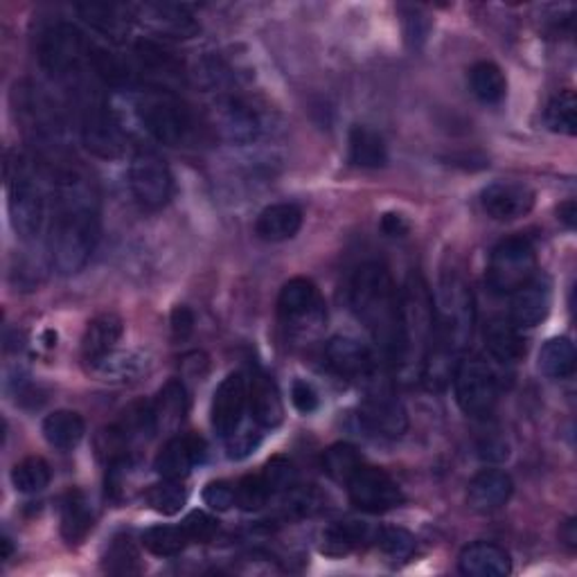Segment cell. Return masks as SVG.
<instances>
[{"label":"cell","mask_w":577,"mask_h":577,"mask_svg":"<svg viewBox=\"0 0 577 577\" xmlns=\"http://www.w3.org/2000/svg\"><path fill=\"white\" fill-rule=\"evenodd\" d=\"M100 242V201L88 176L66 167L55 179V210L48 231L51 262L62 276L81 271Z\"/></svg>","instance_id":"6da1fadb"},{"label":"cell","mask_w":577,"mask_h":577,"mask_svg":"<svg viewBox=\"0 0 577 577\" xmlns=\"http://www.w3.org/2000/svg\"><path fill=\"white\" fill-rule=\"evenodd\" d=\"M474 321L476 307L467 285L458 278L442 282L440 293L433 296V341L422 370L431 388L445 386L450 379L452 364L471 341Z\"/></svg>","instance_id":"7a4b0ae2"},{"label":"cell","mask_w":577,"mask_h":577,"mask_svg":"<svg viewBox=\"0 0 577 577\" xmlns=\"http://www.w3.org/2000/svg\"><path fill=\"white\" fill-rule=\"evenodd\" d=\"M349 307L395 364L399 354V289L379 262L362 264L349 282Z\"/></svg>","instance_id":"3957f363"},{"label":"cell","mask_w":577,"mask_h":577,"mask_svg":"<svg viewBox=\"0 0 577 577\" xmlns=\"http://www.w3.org/2000/svg\"><path fill=\"white\" fill-rule=\"evenodd\" d=\"M399 334L397 370L404 379H422L433 341V293L418 274L409 276L404 289H399Z\"/></svg>","instance_id":"277c9868"},{"label":"cell","mask_w":577,"mask_h":577,"mask_svg":"<svg viewBox=\"0 0 577 577\" xmlns=\"http://www.w3.org/2000/svg\"><path fill=\"white\" fill-rule=\"evenodd\" d=\"M5 188L10 219L16 235L25 242L41 235L46 224V190H43V176L38 163L27 154L12 149L5 160Z\"/></svg>","instance_id":"5b68a950"},{"label":"cell","mask_w":577,"mask_h":577,"mask_svg":"<svg viewBox=\"0 0 577 577\" xmlns=\"http://www.w3.org/2000/svg\"><path fill=\"white\" fill-rule=\"evenodd\" d=\"M91 48L84 32L66 21L51 23L36 36V57L41 68L51 77L73 81L81 77V70L91 66Z\"/></svg>","instance_id":"8992f818"},{"label":"cell","mask_w":577,"mask_h":577,"mask_svg":"<svg viewBox=\"0 0 577 577\" xmlns=\"http://www.w3.org/2000/svg\"><path fill=\"white\" fill-rule=\"evenodd\" d=\"M138 120L149 136L167 147H181L188 143L195 129L190 109L169 91L147 93L138 107Z\"/></svg>","instance_id":"52a82bcc"},{"label":"cell","mask_w":577,"mask_h":577,"mask_svg":"<svg viewBox=\"0 0 577 577\" xmlns=\"http://www.w3.org/2000/svg\"><path fill=\"white\" fill-rule=\"evenodd\" d=\"M537 274L535 246L525 237H508L495 246L485 280L497 296H512Z\"/></svg>","instance_id":"ba28073f"},{"label":"cell","mask_w":577,"mask_h":577,"mask_svg":"<svg viewBox=\"0 0 577 577\" xmlns=\"http://www.w3.org/2000/svg\"><path fill=\"white\" fill-rule=\"evenodd\" d=\"M454 395L469 418H490L499 402V381L482 359H463L454 368Z\"/></svg>","instance_id":"9c48e42d"},{"label":"cell","mask_w":577,"mask_h":577,"mask_svg":"<svg viewBox=\"0 0 577 577\" xmlns=\"http://www.w3.org/2000/svg\"><path fill=\"white\" fill-rule=\"evenodd\" d=\"M129 186L143 208H163L171 197V174L165 158L154 149H138L129 165Z\"/></svg>","instance_id":"30bf717a"},{"label":"cell","mask_w":577,"mask_h":577,"mask_svg":"<svg viewBox=\"0 0 577 577\" xmlns=\"http://www.w3.org/2000/svg\"><path fill=\"white\" fill-rule=\"evenodd\" d=\"M347 495L354 508L368 514H384L404 503V492L397 480L384 469L366 465L347 480Z\"/></svg>","instance_id":"8fae6325"},{"label":"cell","mask_w":577,"mask_h":577,"mask_svg":"<svg viewBox=\"0 0 577 577\" xmlns=\"http://www.w3.org/2000/svg\"><path fill=\"white\" fill-rule=\"evenodd\" d=\"M81 143L98 158L113 160L124 152V131L115 115L100 102H88L81 115Z\"/></svg>","instance_id":"7c38bea8"},{"label":"cell","mask_w":577,"mask_h":577,"mask_svg":"<svg viewBox=\"0 0 577 577\" xmlns=\"http://www.w3.org/2000/svg\"><path fill=\"white\" fill-rule=\"evenodd\" d=\"M278 314L289 328L321 323L325 319V302L319 287L307 278L289 280L278 296Z\"/></svg>","instance_id":"4fadbf2b"},{"label":"cell","mask_w":577,"mask_h":577,"mask_svg":"<svg viewBox=\"0 0 577 577\" xmlns=\"http://www.w3.org/2000/svg\"><path fill=\"white\" fill-rule=\"evenodd\" d=\"M212 126L221 138L229 141V143H235V145L253 143L262 131V122H259L257 111L248 102H244L242 98H235V96L219 98L214 102Z\"/></svg>","instance_id":"5bb4252c"},{"label":"cell","mask_w":577,"mask_h":577,"mask_svg":"<svg viewBox=\"0 0 577 577\" xmlns=\"http://www.w3.org/2000/svg\"><path fill=\"white\" fill-rule=\"evenodd\" d=\"M248 404V386L242 373H231L224 381H221L212 397V409L210 420L217 435L229 437L242 426L244 411Z\"/></svg>","instance_id":"9a60e30c"},{"label":"cell","mask_w":577,"mask_h":577,"mask_svg":"<svg viewBox=\"0 0 577 577\" xmlns=\"http://www.w3.org/2000/svg\"><path fill=\"white\" fill-rule=\"evenodd\" d=\"M136 55V77L152 84L156 91H169L174 84L184 81V64L174 53L154 41H138L133 46ZM171 93V91H169Z\"/></svg>","instance_id":"2e32d148"},{"label":"cell","mask_w":577,"mask_h":577,"mask_svg":"<svg viewBox=\"0 0 577 577\" xmlns=\"http://www.w3.org/2000/svg\"><path fill=\"white\" fill-rule=\"evenodd\" d=\"M131 8H133V21L165 38H192L201 30L197 19L184 5L145 3Z\"/></svg>","instance_id":"e0dca14e"},{"label":"cell","mask_w":577,"mask_h":577,"mask_svg":"<svg viewBox=\"0 0 577 577\" xmlns=\"http://www.w3.org/2000/svg\"><path fill=\"white\" fill-rule=\"evenodd\" d=\"M364 426L381 437H402L409 429V413L390 390L370 392L362 404Z\"/></svg>","instance_id":"ac0fdd59"},{"label":"cell","mask_w":577,"mask_h":577,"mask_svg":"<svg viewBox=\"0 0 577 577\" xmlns=\"http://www.w3.org/2000/svg\"><path fill=\"white\" fill-rule=\"evenodd\" d=\"M325 357L330 368L345 379H370L377 368L370 347L347 334H336L328 341Z\"/></svg>","instance_id":"d6986e66"},{"label":"cell","mask_w":577,"mask_h":577,"mask_svg":"<svg viewBox=\"0 0 577 577\" xmlns=\"http://www.w3.org/2000/svg\"><path fill=\"white\" fill-rule=\"evenodd\" d=\"M208 447L203 437L197 435H174L165 442V447L158 452L154 461V469L160 478L167 480H184L192 471L195 465L203 463Z\"/></svg>","instance_id":"ffe728a7"},{"label":"cell","mask_w":577,"mask_h":577,"mask_svg":"<svg viewBox=\"0 0 577 577\" xmlns=\"http://www.w3.org/2000/svg\"><path fill=\"white\" fill-rule=\"evenodd\" d=\"M537 195L525 184H512V181H499L487 186L480 195L482 210L497 221H514L535 208Z\"/></svg>","instance_id":"44dd1931"},{"label":"cell","mask_w":577,"mask_h":577,"mask_svg":"<svg viewBox=\"0 0 577 577\" xmlns=\"http://www.w3.org/2000/svg\"><path fill=\"white\" fill-rule=\"evenodd\" d=\"M553 304V287L546 276H535L528 285L517 289L512 293V307H510V321L519 328H537L542 321H546Z\"/></svg>","instance_id":"7402d4cb"},{"label":"cell","mask_w":577,"mask_h":577,"mask_svg":"<svg viewBox=\"0 0 577 577\" xmlns=\"http://www.w3.org/2000/svg\"><path fill=\"white\" fill-rule=\"evenodd\" d=\"M514 492L512 478L501 469H482L469 480L467 503L474 512L492 514L501 510Z\"/></svg>","instance_id":"603a6c76"},{"label":"cell","mask_w":577,"mask_h":577,"mask_svg":"<svg viewBox=\"0 0 577 577\" xmlns=\"http://www.w3.org/2000/svg\"><path fill=\"white\" fill-rule=\"evenodd\" d=\"M458 568L467 577H506L512 573V559L499 544L476 542L463 548Z\"/></svg>","instance_id":"cb8c5ba5"},{"label":"cell","mask_w":577,"mask_h":577,"mask_svg":"<svg viewBox=\"0 0 577 577\" xmlns=\"http://www.w3.org/2000/svg\"><path fill=\"white\" fill-rule=\"evenodd\" d=\"M77 14L86 25H91L102 36L120 43L129 36L133 21L131 5H115V3H79Z\"/></svg>","instance_id":"d4e9b609"},{"label":"cell","mask_w":577,"mask_h":577,"mask_svg":"<svg viewBox=\"0 0 577 577\" xmlns=\"http://www.w3.org/2000/svg\"><path fill=\"white\" fill-rule=\"evenodd\" d=\"M152 409L154 433H176L188 415V392L179 379H169L156 395Z\"/></svg>","instance_id":"484cf974"},{"label":"cell","mask_w":577,"mask_h":577,"mask_svg":"<svg viewBox=\"0 0 577 577\" xmlns=\"http://www.w3.org/2000/svg\"><path fill=\"white\" fill-rule=\"evenodd\" d=\"M122 321L115 314H100L91 323L86 325V332L81 336V359L86 364L98 366L111 352H115V345L122 339Z\"/></svg>","instance_id":"4316f807"},{"label":"cell","mask_w":577,"mask_h":577,"mask_svg":"<svg viewBox=\"0 0 577 577\" xmlns=\"http://www.w3.org/2000/svg\"><path fill=\"white\" fill-rule=\"evenodd\" d=\"M248 407L259 429H276L285 418L282 397L271 377L257 373L248 384Z\"/></svg>","instance_id":"83f0119b"},{"label":"cell","mask_w":577,"mask_h":577,"mask_svg":"<svg viewBox=\"0 0 577 577\" xmlns=\"http://www.w3.org/2000/svg\"><path fill=\"white\" fill-rule=\"evenodd\" d=\"M302 226V210L296 203H274L264 208L255 221V233L264 242H287Z\"/></svg>","instance_id":"f1b7e54d"},{"label":"cell","mask_w":577,"mask_h":577,"mask_svg":"<svg viewBox=\"0 0 577 577\" xmlns=\"http://www.w3.org/2000/svg\"><path fill=\"white\" fill-rule=\"evenodd\" d=\"M485 347L501 364H514L525 354L521 330L508 319H492L485 328Z\"/></svg>","instance_id":"f546056e"},{"label":"cell","mask_w":577,"mask_h":577,"mask_svg":"<svg viewBox=\"0 0 577 577\" xmlns=\"http://www.w3.org/2000/svg\"><path fill=\"white\" fill-rule=\"evenodd\" d=\"M93 508L86 495L73 490L62 501V535L68 544H79L93 530Z\"/></svg>","instance_id":"4dcf8cb0"},{"label":"cell","mask_w":577,"mask_h":577,"mask_svg":"<svg viewBox=\"0 0 577 577\" xmlns=\"http://www.w3.org/2000/svg\"><path fill=\"white\" fill-rule=\"evenodd\" d=\"M349 160L364 169H379L388 163V149L384 138L370 126L357 124L349 131Z\"/></svg>","instance_id":"1f68e13d"},{"label":"cell","mask_w":577,"mask_h":577,"mask_svg":"<svg viewBox=\"0 0 577 577\" xmlns=\"http://www.w3.org/2000/svg\"><path fill=\"white\" fill-rule=\"evenodd\" d=\"M86 433L84 418L75 411H55L43 420V437L59 452L75 450Z\"/></svg>","instance_id":"d6a6232c"},{"label":"cell","mask_w":577,"mask_h":577,"mask_svg":"<svg viewBox=\"0 0 577 577\" xmlns=\"http://www.w3.org/2000/svg\"><path fill=\"white\" fill-rule=\"evenodd\" d=\"M469 84L471 93L482 104H499L508 93V79L503 70L492 62H478L469 70Z\"/></svg>","instance_id":"836d02e7"},{"label":"cell","mask_w":577,"mask_h":577,"mask_svg":"<svg viewBox=\"0 0 577 577\" xmlns=\"http://www.w3.org/2000/svg\"><path fill=\"white\" fill-rule=\"evenodd\" d=\"M575 345L566 336H555L540 349V370L551 379H566L575 373Z\"/></svg>","instance_id":"e575fe53"},{"label":"cell","mask_w":577,"mask_h":577,"mask_svg":"<svg viewBox=\"0 0 577 577\" xmlns=\"http://www.w3.org/2000/svg\"><path fill=\"white\" fill-rule=\"evenodd\" d=\"M368 525L359 521H336L323 532V553L345 555L368 540Z\"/></svg>","instance_id":"d590c367"},{"label":"cell","mask_w":577,"mask_h":577,"mask_svg":"<svg viewBox=\"0 0 577 577\" xmlns=\"http://www.w3.org/2000/svg\"><path fill=\"white\" fill-rule=\"evenodd\" d=\"M190 544L184 525H152L143 532V546L156 557H174Z\"/></svg>","instance_id":"8d00e7d4"},{"label":"cell","mask_w":577,"mask_h":577,"mask_svg":"<svg viewBox=\"0 0 577 577\" xmlns=\"http://www.w3.org/2000/svg\"><path fill=\"white\" fill-rule=\"evenodd\" d=\"M364 467V458L357 452V447L347 445V442H336L325 454H323V471L336 480L345 482Z\"/></svg>","instance_id":"74e56055"},{"label":"cell","mask_w":577,"mask_h":577,"mask_svg":"<svg viewBox=\"0 0 577 577\" xmlns=\"http://www.w3.org/2000/svg\"><path fill=\"white\" fill-rule=\"evenodd\" d=\"M145 357L138 352H111L91 370L107 381H131L145 370Z\"/></svg>","instance_id":"f35d334b"},{"label":"cell","mask_w":577,"mask_h":577,"mask_svg":"<svg viewBox=\"0 0 577 577\" xmlns=\"http://www.w3.org/2000/svg\"><path fill=\"white\" fill-rule=\"evenodd\" d=\"M51 478H53L51 465L38 456H30L12 469V482L21 495L43 492L51 485Z\"/></svg>","instance_id":"ab89813d"},{"label":"cell","mask_w":577,"mask_h":577,"mask_svg":"<svg viewBox=\"0 0 577 577\" xmlns=\"http://www.w3.org/2000/svg\"><path fill=\"white\" fill-rule=\"evenodd\" d=\"M141 553L131 535H115L104 553V570L111 575H131L141 570Z\"/></svg>","instance_id":"60d3db41"},{"label":"cell","mask_w":577,"mask_h":577,"mask_svg":"<svg viewBox=\"0 0 577 577\" xmlns=\"http://www.w3.org/2000/svg\"><path fill=\"white\" fill-rule=\"evenodd\" d=\"M147 503H149V508L154 512H158L163 517H174V514H179L186 508L188 490L181 485V480L163 478V482L149 487Z\"/></svg>","instance_id":"b9f144b4"},{"label":"cell","mask_w":577,"mask_h":577,"mask_svg":"<svg viewBox=\"0 0 577 577\" xmlns=\"http://www.w3.org/2000/svg\"><path fill=\"white\" fill-rule=\"evenodd\" d=\"M544 120L551 131L564 133V136H575L577 131V100L573 91H562L551 98Z\"/></svg>","instance_id":"7bdbcfd3"},{"label":"cell","mask_w":577,"mask_h":577,"mask_svg":"<svg viewBox=\"0 0 577 577\" xmlns=\"http://www.w3.org/2000/svg\"><path fill=\"white\" fill-rule=\"evenodd\" d=\"M271 495H274L271 487L262 474L244 476L235 485V506H240L244 512H255V510H259L269 503Z\"/></svg>","instance_id":"ee69618b"},{"label":"cell","mask_w":577,"mask_h":577,"mask_svg":"<svg viewBox=\"0 0 577 577\" xmlns=\"http://www.w3.org/2000/svg\"><path fill=\"white\" fill-rule=\"evenodd\" d=\"M377 546L392 559H409L415 551V537L404 528H381L377 532Z\"/></svg>","instance_id":"f6af8a7d"},{"label":"cell","mask_w":577,"mask_h":577,"mask_svg":"<svg viewBox=\"0 0 577 577\" xmlns=\"http://www.w3.org/2000/svg\"><path fill=\"white\" fill-rule=\"evenodd\" d=\"M259 440H262V437H259L257 429H253V426H240L235 433H231V435L226 437L229 458L242 461V458L251 456V454L257 450Z\"/></svg>","instance_id":"bcb514c9"},{"label":"cell","mask_w":577,"mask_h":577,"mask_svg":"<svg viewBox=\"0 0 577 577\" xmlns=\"http://www.w3.org/2000/svg\"><path fill=\"white\" fill-rule=\"evenodd\" d=\"M203 501L210 510L217 512H226L235 506V487L226 480H214L208 482L206 490H203Z\"/></svg>","instance_id":"7dc6e473"},{"label":"cell","mask_w":577,"mask_h":577,"mask_svg":"<svg viewBox=\"0 0 577 577\" xmlns=\"http://www.w3.org/2000/svg\"><path fill=\"white\" fill-rule=\"evenodd\" d=\"M266 482H269L271 492H280V490H291L293 482H296V469L289 461L285 458H274L269 465H266L264 474Z\"/></svg>","instance_id":"c3c4849f"},{"label":"cell","mask_w":577,"mask_h":577,"mask_svg":"<svg viewBox=\"0 0 577 577\" xmlns=\"http://www.w3.org/2000/svg\"><path fill=\"white\" fill-rule=\"evenodd\" d=\"M181 525L188 532L190 542H197V544L210 542L214 537V532H217V521L210 514L201 512V510L190 512Z\"/></svg>","instance_id":"681fc988"},{"label":"cell","mask_w":577,"mask_h":577,"mask_svg":"<svg viewBox=\"0 0 577 577\" xmlns=\"http://www.w3.org/2000/svg\"><path fill=\"white\" fill-rule=\"evenodd\" d=\"M291 402L302 415H309V413H314L321 407V397H319V392H317V388L312 384L298 379L291 386Z\"/></svg>","instance_id":"f907efd6"},{"label":"cell","mask_w":577,"mask_h":577,"mask_svg":"<svg viewBox=\"0 0 577 577\" xmlns=\"http://www.w3.org/2000/svg\"><path fill=\"white\" fill-rule=\"evenodd\" d=\"M195 330V314L188 307H176L171 312V332L176 339H188Z\"/></svg>","instance_id":"816d5d0a"},{"label":"cell","mask_w":577,"mask_h":577,"mask_svg":"<svg viewBox=\"0 0 577 577\" xmlns=\"http://www.w3.org/2000/svg\"><path fill=\"white\" fill-rule=\"evenodd\" d=\"M381 231L390 237H402L409 233V224L404 221V217H399V214H384Z\"/></svg>","instance_id":"f5cc1de1"},{"label":"cell","mask_w":577,"mask_h":577,"mask_svg":"<svg viewBox=\"0 0 577 577\" xmlns=\"http://www.w3.org/2000/svg\"><path fill=\"white\" fill-rule=\"evenodd\" d=\"M480 456L487 461H503L508 458V447L503 445V442H485V445L480 447Z\"/></svg>","instance_id":"db71d44e"},{"label":"cell","mask_w":577,"mask_h":577,"mask_svg":"<svg viewBox=\"0 0 577 577\" xmlns=\"http://www.w3.org/2000/svg\"><path fill=\"white\" fill-rule=\"evenodd\" d=\"M559 537H562V542H564L570 551H575V546H577V525H575V519H568V521L562 525Z\"/></svg>","instance_id":"11a10c76"},{"label":"cell","mask_w":577,"mask_h":577,"mask_svg":"<svg viewBox=\"0 0 577 577\" xmlns=\"http://www.w3.org/2000/svg\"><path fill=\"white\" fill-rule=\"evenodd\" d=\"M575 217H577V206L575 201H566L559 206V219L568 229H575Z\"/></svg>","instance_id":"9f6ffc18"},{"label":"cell","mask_w":577,"mask_h":577,"mask_svg":"<svg viewBox=\"0 0 577 577\" xmlns=\"http://www.w3.org/2000/svg\"><path fill=\"white\" fill-rule=\"evenodd\" d=\"M0 544H3V559H10V555H12V540L3 537V542H0Z\"/></svg>","instance_id":"6f0895ef"}]
</instances>
